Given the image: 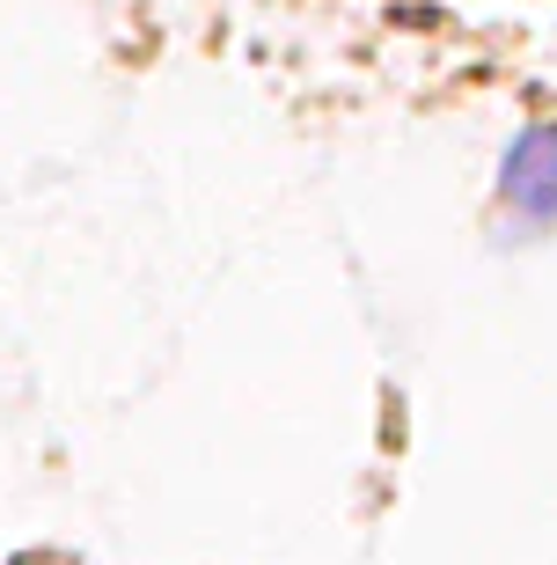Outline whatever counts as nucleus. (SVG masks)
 Instances as JSON below:
<instances>
[{
    "instance_id": "f257e3e1",
    "label": "nucleus",
    "mask_w": 557,
    "mask_h": 565,
    "mask_svg": "<svg viewBox=\"0 0 557 565\" xmlns=\"http://www.w3.org/2000/svg\"><path fill=\"white\" fill-rule=\"evenodd\" d=\"M499 199L514 206L521 228H557V126H528L499 162Z\"/></svg>"
}]
</instances>
